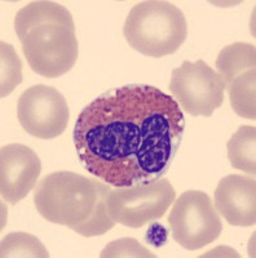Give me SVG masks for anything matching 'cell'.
<instances>
[{"label": "cell", "mask_w": 256, "mask_h": 258, "mask_svg": "<svg viewBox=\"0 0 256 258\" xmlns=\"http://www.w3.org/2000/svg\"><path fill=\"white\" fill-rule=\"evenodd\" d=\"M2 97H7L22 82V62L12 45L2 41Z\"/></svg>", "instance_id": "2e32d148"}, {"label": "cell", "mask_w": 256, "mask_h": 258, "mask_svg": "<svg viewBox=\"0 0 256 258\" xmlns=\"http://www.w3.org/2000/svg\"><path fill=\"white\" fill-rule=\"evenodd\" d=\"M41 163L35 151L21 144H9L0 151V191L2 198L17 204L35 187Z\"/></svg>", "instance_id": "9c48e42d"}, {"label": "cell", "mask_w": 256, "mask_h": 258, "mask_svg": "<svg viewBox=\"0 0 256 258\" xmlns=\"http://www.w3.org/2000/svg\"><path fill=\"white\" fill-rule=\"evenodd\" d=\"M228 158L236 169L255 176L256 173V128L242 125L227 144Z\"/></svg>", "instance_id": "4fadbf2b"}, {"label": "cell", "mask_w": 256, "mask_h": 258, "mask_svg": "<svg viewBox=\"0 0 256 258\" xmlns=\"http://www.w3.org/2000/svg\"><path fill=\"white\" fill-rule=\"evenodd\" d=\"M123 35L138 53L159 58L180 49L188 36V24L172 3L149 0L133 6L124 22Z\"/></svg>", "instance_id": "3957f363"}, {"label": "cell", "mask_w": 256, "mask_h": 258, "mask_svg": "<svg viewBox=\"0 0 256 258\" xmlns=\"http://www.w3.org/2000/svg\"><path fill=\"white\" fill-rule=\"evenodd\" d=\"M100 257H150L154 258L156 254L146 249L141 244H138L136 239L123 238L114 240L105 246L101 252Z\"/></svg>", "instance_id": "e0dca14e"}, {"label": "cell", "mask_w": 256, "mask_h": 258, "mask_svg": "<svg viewBox=\"0 0 256 258\" xmlns=\"http://www.w3.org/2000/svg\"><path fill=\"white\" fill-rule=\"evenodd\" d=\"M110 185L82 174L60 170L47 174L34 191V204L48 222L66 226L92 238L115 226L106 207Z\"/></svg>", "instance_id": "7a4b0ae2"}, {"label": "cell", "mask_w": 256, "mask_h": 258, "mask_svg": "<svg viewBox=\"0 0 256 258\" xmlns=\"http://www.w3.org/2000/svg\"><path fill=\"white\" fill-rule=\"evenodd\" d=\"M66 98L56 88L38 84L21 94L17 103L20 124L33 137L53 140L65 132L69 123Z\"/></svg>", "instance_id": "ba28073f"}, {"label": "cell", "mask_w": 256, "mask_h": 258, "mask_svg": "<svg viewBox=\"0 0 256 258\" xmlns=\"http://www.w3.org/2000/svg\"><path fill=\"white\" fill-rule=\"evenodd\" d=\"M256 68L255 45L247 43H233L223 48L216 59V69L223 78L225 85H229L233 79L244 71ZM227 89V88H225Z\"/></svg>", "instance_id": "7c38bea8"}, {"label": "cell", "mask_w": 256, "mask_h": 258, "mask_svg": "<svg viewBox=\"0 0 256 258\" xmlns=\"http://www.w3.org/2000/svg\"><path fill=\"white\" fill-rule=\"evenodd\" d=\"M215 208L232 226L250 227L256 223V181L253 177L229 174L219 181Z\"/></svg>", "instance_id": "30bf717a"}, {"label": "cell", "mask_w": 256, "mask_h": 258, "mask_svg": "<svg viewBox=\"0 0 256 258\" xmlns=\"http://www.w3.org/2000/svg\"><path fill=\"white\" fill-rule=\"evenodd\" d=\"M2 258H48L49 253L40 240L26 232H11L2 240Z\"/></svg>", "instance_id": "9a60e30c"}, {"label": "cell", "mask_w": 256, "mask_h": 258, "mask_svg": "<svg viewBox=\"0 0 256 258\" xmlns=\"http://www.w3.org/2000/svg\"><path fill=\"white\" fill-rule=\"evenodd\" d=\"M44 24H59L75 29L73 16L61 4L55 2H31L16 15V34L21 40L29 30Z\"/></svg>", "instance_id": "8fae6325"}, {"label": "cell", "mask_w": 256, "mask_h": 258, "mask_svg": "<svg viewBox=\"0 0 256 258\" xmlns=\"http://www.w3.org/2000/svg\"><path fill=\"white\" fill-rule=\"evenodd\" d=\"M176 191L168 179L161 178L146 185L110 188L106 207L115 223L140 229L162 218L175 202Z\"/></svg>", "instance_id": "5b68a950"}, {"label": "cell", "mask_w": 256, "mask_h": 258, "mask_svg": "<svg viewBox=\"0 0 256 258\" xmlns=\"http://www.w3.org/2000/svg\"><path fill=\"white\" fill-rule=\"evenodd\" d=\"M146 240L150 241L151 245L161 246L167 240V230L162 225L154 223L146 232Z\"/></svg>", "instance_id": "ac0fdd59"}, {"label": "cell", "mask_w": 256, "mask_h": 258, "mask_svg": "<svg viewBox=\"0 0 256 258\" xmlns=\"http://www.w3.org/2000/svg\"><path fill=\"white\" fill-rule=\"evenodd\" d=\"M230 105L238 116L255 120L256 119V73L255 69L244 71L227 87Z\"/></svg>", "instance_id": "5bb4252c"}, {"label": "cell", "mask_w": 256, "mask_h": 258, "mask_svg": "<svg viewBox=\"0 0 256 258\" xmlns=\"http://www.w3.org/2000/svg\"><path fill=\"white\" fill-rule=\"evenodd\" d=\"M184 132V112L172 97L151 85L128 84L85 106L73 140L88 173L113 187H131L163 178Z\"/></svg>", "instance_id": "6da1fadb"}, {"label": "cell", "mask_w": 256, "mask_h": 258, "mask_svg": "<svg viewBox=\"0 0 256 258\" xmlns=\"http://www.w3.org/2000/svg\"><path fill=\"white\" fill-rule=\"evenodd\" d=\"M225 88L223 78L202 59L184 61L171 74L172 98L191 116H212L224 103Z\"/></svg>", "instance_id": "52a82bcc"}, {"label": "cell", "mask_w": 256, "mask_h": 258, "mask_svg": "<svg viewBox=\"0 0 256 258\" xmlns=\"http://www.w3.org/2000/svg\"><path fill=\"white\" fill-rule=\"evenodd\" d=\"M172 238L184 249L198 250L221 235L223 223L211 198L203 191H185L168 216Z\"/></svg>", "instance_id": "8992f818"}, {"label": "cell", "mask_w": 256, "mask_h": 258, "mask_svg": "<svg viewBox=\"0 0 256 258\" xmlns=\"http://www.w3.org/2000/svg\"><path fill=\"white\" fill-rule=\"evenodd\" d=\"M27 63L34 73L44 78H60L74 68L78 59L75 29L59 24L33 27L21 39Z\"/></svg>", "instance_id": "277c9868"}]
</instances>
